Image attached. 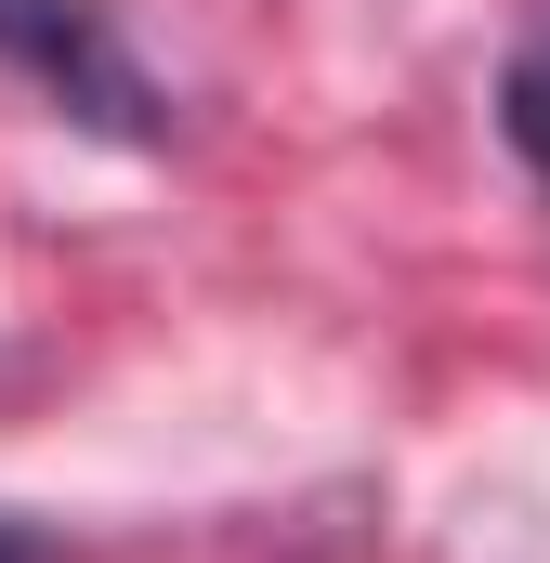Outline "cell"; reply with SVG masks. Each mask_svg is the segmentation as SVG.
<instances>
[{"instance_id": "3957f363", "label": "cell", "mask_w": 550, "mask_h": 563, "mask_svg": "<svg viewBox=\"0 0 550 563\" xmlns=\"http://www.w3.org/2000/svg\"><path fill=\"white\" fill-rule=\"evenodd\" d=\"M0 563H53V551H40V538H26V525H0Z\"/></svg>"}, {"instance_id": "7a4b0ae2", "label": "cell", "mask_w": 550, "mask_h": 563, "mask_svg": "<svg viewBox=\"0 0 550 563\" xmlns=\"http://www.w3.org/2000/svg\"><path fill=\"white\" fill-rule=\"evenodd\" d=\"M498 132H512V157L550 184V40L512 53V79H498Z\"/></svg>"}, {"instance_id": "6da1fadb", "label": "cell", "mask_w": 550, "mask_h": 563, "mask_svg": "<svg viewBox=\"0 0 550 563\" xmlns=\"http://www.w3.org/2000/svg\"><path fill=\"white\" fill-rule=\"evenodd\" d=\"M0 66H26L79 132H119V144L170 132V92L119 53V26H106L92 0H0Z\"/></svg>"}]
</instances>
